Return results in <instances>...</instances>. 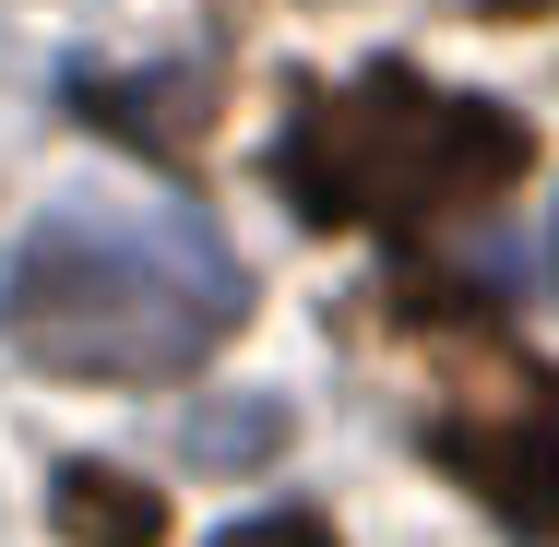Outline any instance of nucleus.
I'll list each match as a JSON object with an SVG mask.
<instances>
[{
	"label": "nucleus",
	"mask_w": 559,
	"mask_h": 547,
	"mask_svg": "<svg viewBox=\"0 0 559 547\" xmlns=\"http://www.w3.org/2000/svg\"><path fill=\"white\" fill-rule=\"evenodd\" d=\"M250 322V274L179 203H60L0 274V333L60 381H191Z\"/></svg>",
	"instance_id": "nucleus-1"
},
{
	"label": "nucleus",
	"mask_w": 559,
	"mask_h": 547,
	"mask_svg": "<svg viewBox=\"0 0 559 547\" xmlns=\"http://www.w3.org/2000/svg\"><path fill=\"white\" fill-rule=\"evenodd\" d=\"M536 131L488 96H452L405 60H369L357 84H310L274 131V191L310 226H441L524 179Z\"/></svg>",
	"instance_id": "nucleus-2"
},
{
	"label": "nucleus",
	"mask_w": 559,
	"mask_h": 547,
	"mask_svg": "<svg viewBox=\"0 0 559 547\" xmlns=\"http://www.w3.org/2000/svg\"><path fill=\"white\" fill-rule=\"evenodd\" d=\"M381 322L429 333V452L500 524L559 536V369L488 322L476 286H381Z\"/></svg>",
	"instance_id": "nucleus-3"
},
{
	"label": "nucleus",
	"mask_w": 559,
	"mask_h": 547,
	"mask_svg": "<svg viewBox=\"0 0 559 547\" xmlns=\"http://www.w3.org/2000/svg\"><path fill=\"white\" fill-rule=\"evenodd\" d=\"M48 524L72 547H155L167 536V500L131 488L119 464H60V476H48Z\"/></svg>",
	"instance_id": "nucleus-4"
},
{
	"label": "nucleus",
	"mask_w": 559,
	"mask_h": 547,
	"mask_svg": "<svg viewBox=\"0 0 559 547\" xmlns=\"http://www.w3.org/2000/svg\"><path fill=\"white\" fill-rule=\"evenodd\" d=\"M215 547H334V524H310V512H262V524H238Z\"/></svg>",
	"instance_id": "nucleus-5"
},
{
	"label": "nucleus",
	"mask_w": 559,
	"mask_h": 547,
	"mask_svg": "<svg viewBox=\"0 0 559 547\" xmlns=\"http://www.w3.org/2000/svg\"><path fill=\"white\" fill-rule=\"evenodd\" d=\"M191 440H203V452H262V440H274V417H203Z\"/></svg>",
	"instance_id": "nucleus-6"
}]
</instances>
